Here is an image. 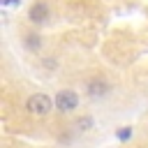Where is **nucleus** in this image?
Instances as JSON below:
<instances>
[{"label":"nucleus","instance_id":"nucleus-6","mask_svg":"<svg viewBox=\"0 0 148 148\" xmlns=\"http://www.w3.org/2000/svg\"><path fill=\"white\" fill-rule=\"evenodd\" d=\"M88 127H92V118H81V120L76 123V130H79V132H86Z\"/></svg>","mask_w":148,"mask_h":148},{"label":"nucleus","instance_id":"nucleus-3","mask_svg":"<svg viewBox=\"0 0 148 148\" xmlns=\"http://www.w3.org/2000/svg\"><path fill=\"white\" fill-rule=\"evenodd\" d=\"M109 90H111V86H109L102 76H95L92 81H88V95H90V97H104Z\"/></svg>","mask_w":148,"mask_h":148},{"label":"nucleus","instance_id":"nucleus-1","mask_svg":"<svg viewBox=\"0 0 148 148\" xmlns=\"http://www.w3.org/2000/svg\"><path fill=\"white\" fill-rule=\"evenodd\" d=\"M56 102L49 97V95H44V92H35V95H30L28 97V102H25V109L32 113V116H46L49 111H51V106H53Z\"/></svg>","mask_w":148,"mask_h":148},{"label":"nucleus","instance_id":"nucleus-4","mask_svg":"<svg viewBox=\"0 0 148 148\" xmlns=\"http://www.w3.org/2000/svg\"><path fill=\"white\" fill-rule=\"evenodd\" d=\"M28 18H30L32 23H44V21L49 18V5H46V2H35V5L30 7V12H28Z\"/></svg>","mask_w":148,"mask_h":148},{"label":"nucleus","instance_id":"nucleus-7","mask_svg":"<svg viewBox=\"0 0 148 148\" xmlns=\"http://www.w3.org/2000/svg\"><path fill=\"white\" fill-rule=\"evenodd\" d=\"M127 136H132V130H130V127H120V132H118V139H123V141H125Z\"/></svg>","mask_w":148,"mask_h":148},{"label":"nucleus","instance_id":"nucleus-5","mask_svg":"<svg viewBox=\"0 0 148 148\" xmlns=\"http://www.w3.org/2000/svg\"><path fill=\"white\" fill-rule=\"evenodd\" d=\"M25 46L30 49V51H37L39 46H42V39H39V35H25Z\"/></svg>","mask_w":148,"mask_h":148},{"label":"nucleus","instance_id":"nucleus-2","mask_svg":"<svg viewBox=\"0 0 148 148\" xmlns=\"http://www.w3.org/2000/svg\"><path fill=\"white\" fill-rule=\"evenodd\" d=\"M53 102H56V109H58V111L67 113V111H74V109L79 106V95H76L74 90L65 88V90H60V92L56 95Z\"/></svg>","mask_w":148,"mask_h":148}]
</instances>
